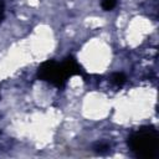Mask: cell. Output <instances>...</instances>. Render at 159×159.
<instances>
[{
	"label": "cell",
	"instance_id": "1",
	"mask_svg": "<svg viewBox=\"0 0 159 159\" xmlns=\"http://www.w3.org/2000/svg\"><path fill=\"white\" fill-rule=\"evenodd\" d=\"M130 150L143 159H152L158 154L159 135L153 127H144L133 133L128 140Z\"/></svg>",
	"mask_w": 159,
	"mask_h": 159
},
{
	"label": "cell",
	"instance_id": "6",
	"mask_svg": "<svg viewBox=\"0 0 159 159\" xmlns=\"http://www.w3.org/2000/svg\"><path fill=\"white\" fill-rule=\"evenodd\" d=\"M117 4V0H102V7L107 11L112 10Z\"/></svg>",
	"mask_w": 159,
	"mask_h": 159
},
{
	"label": "cell",
	"instance_id": "7",
	"mask_svg": "<svg viewBox=\"0 0 159 159\" xmlns=\"http://www.w3.org/2000/svg\"><path fill=\"white\" fill-rule=\"evenodd\" d=\"M4 20V2L0 0V22Z\"/></svg>",
	"mask_w": 159,
	"mask_h": 159
},
{
	"label": "cell",
	"instance_id": "2",
	"mask_svg": "<svg viewBox=\"0 0 159 159\" xmlns=\"http://www.w3.org/2000/svg\"><path fill=\"white\" fill-rule=\"evenodd\" d=\"M37 77L57 87H62L68 78V76L62 68V65H58L55 61L43 62L37 70Z\"/></svg>",
	"mask_w": 159,
	"mask_h": 159
},
{
	"label": "cell",
	"instance_id": "4",
	"mask_svg": "<svg viewBox=\"0 0 159 159\" xmlns=\"http://www.w3.org/2000/svg\"><path fill=\"white\" fill-rule=\"evenodd\" d=\"M93 149L97 153H99V154H106V153L109 152V145L107 143H104V142H99V143H96L94 144V148Z\"/></svg>",
	"mask_w": 159,
	"mask_h": 159
},
{
	"label": "cell",
	"instance_id": "5",
	"mask_svg": "<svg viewBox=\"0 0 159 159\" xmlns=\"http://www.w3.org/2000/svg\"><path fill=\"white\" fill-rule=\"evenodd\" d=\"M125 76L123 75V73H114L113 75V77H112V82L116 84V86H123L124 83H125Z\"/></svg>",
	"mask_w": 159,
	"mask_h": 159
},
{
	"label": "cell",
	"instance_id": "3",
	"mask_svg": "<svg viewBox=\"0 0 159 159\" xmlns=\"http://www.w3.org/2000/svg\"><path fill=\"white\" fill-rule=\"evenodd\" d=\"M62 68L63 71L66 72V75L70 77V76H73V75H80L81 73V70H80V66L78 63L76 62L75 58L72 57H67L63 63H62Z\"/></svg>",
	"mask_w": 159,
	"mask_h": 159
}]
</instances>
